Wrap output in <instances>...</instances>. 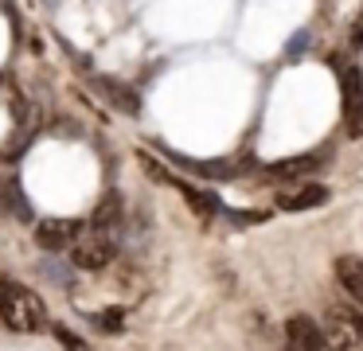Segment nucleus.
<instances>
[{"mask_svg": "<svg viewBox=\"0 0 363 351\" xmlns=\"http://www.w3.org/2000/svg\"><path fill=\"white\" fill-rule=\"evenodd\" d=\"M0 324L20 335H35L48 328V304L40 293L12 277H0Z\"/></svg>", "mask_w": 363, "mask_h": 351, "instance_id": "f257e3e1", "label": "nucleus"}, {"mask_svg": "<svg viewBox=\"0 0 363 351\" xmlns=\"http://www.w3.org/2000/svg\"><path fill=\"white\" fill-rule=\"evenodd\" d=\"M67 257H71L79 269H106V265L118 257V230H106V226L98 223H79V230H74L71 246H67Z\"/></svg>", "mask_w": 363, "mask_h": 351, "instance_id": "f03ea898", "label": "nucleus"}, {"mask_svg": "<svg viewBox=\"0 0 363 351\" xmlns=\"http://www.w3.org/2000/svg\"><path fill=\"white\" fill-rule=\"evenodd\" d=\"M320 332H324V347L328 351H363V308H355L352 301L328 304Z\"/></svg>", "mask_w": 363, "mask_h": 351, "instance_id": "7ed1b4c3", "label": "nucleus"}, {"mask_svg": "<svg viewBox=\"0 0 363 351\" xmlns=\"http://www.w3.org/2000/svg\"><path fill=\"white\" fill-rule=\"evenodd\" d=\"M340 94H344V121L352 137H363V70L347 67L344 82H340Z\"/></svg>", "mask_w": 363, "mask_h": 351, "instance_id": "20e7f679", "label": "nucleus"}, {"mask_svg": "<svg viewBox=\"0 0 363 351\" xmlns=\"http://www.w3.org/2000/svg\"><path fill=\"white\" fill-rule=\"evenodd\" d=\"M285 343H289V351H328L320 324L313 316H305V312L285 320Z\"/></svg>", "mask_w": 363, "mask_h": 351, "instance_id": "39448f33", "label": "nucleus"}, {"mask_svg": "<svg viewBox=\"0 0 363 351\" xmlns=\"http://www.w3.org/2000/svg\"><path fill=\"white\" fill-rule=\"evenodd\" d=\"M332 269H336L340 293H344L355 308H363V257L344 254V257H336V265H332Z\"/></svg>", "mask_w": 363, "mask_h": 351, "instance_id": "423d86ee", "label": "nucleus"}, {"mask_svg": "<svg viewBox=\"0 0 363 351\" xmlns=\"http://www.w3.org/2000/svg\"><path fill=\"white\" fill-rule=\"evenodd\" d=\"M74 230H79V223H67V218H43V223L35 226V242H40L43 250H63L67 254Z\"/></svg>", "mask_w": 363, "mask_h": 351, "instance_id": "0eeeda50", "label": "nucleus"}, {"mask_svg": "<svg viewBox=\"0 0 363 351\" xmlns=\"http://www.w3.org/2000/svg\"><path fill=\"white\" fill-rule=\"evenodd\" d=\"M320 203H328V187L324 184H301L297 191L277 195V207L281 211H308V207H320Z\"/></svg>", "mask_w": 363, "mask_h": 351, "instance_id": "6e6552de", "label": "nucleus"}, {"mask_svg": "<svg viewBox=\"0 0 363 351\" xmlns=\"http://www.w3.org/2000/svg\"><path fill=\"white\" fill-rule=\"evenodd\" d=\"M94 82H98V90H102L106 98L121 109V113H141V98H133V90H129V86L113 82V78H94Z\"/></svg>", "mask_w": 363, "mask_h": 351, "instance_id": "1a4fd4ad", "label": "nucleus"}, {"mask_svg": "<svg viewBox=\"0 0 363 351\" xmlns=\"http://www.w3.org/2000/svg\"><path fill=\"white\" fill-rule=\"evenodd\" d=\"M320 160H308V156H301V160H285V164H274V176H301V172L316 168Z\"/></svg>", "mask_w": 363, "mask_h": 351, "instance_id": "9d476101", "label": "nucleus"}, {"mask_svg": "<svg viewBox=\"0 0 363 351\" xmlns=\"http://www.w3.org/2000/svg\"><path fill=\"white\" fill-rule=\"evenodd\" d=\"M51 332H55V340H59V343H63V351H90V347H86V343H82V340H79V335H74V332H71V328H63V324H55V328H51Z\"/></svg>", "mask_w": 363, "mask_h": 351, "instance_id": "9b49d317", "label": "nucleus"}, {"mask_svg": "<svg viewBox=\"0 0 363 351\" xmlns=\"http://www.w3.org/2000/svg\"><path fill=\"white\" fill-rule=\"evenodd\" d=\"M98 320V328H110V332H118L121 328V308H110L106 316H94Z\"/></svg>", "mask_w": 363, "mask_h": 351, "instance_id": "f8f14e48", "label": "nucleus"}]
</instances>
